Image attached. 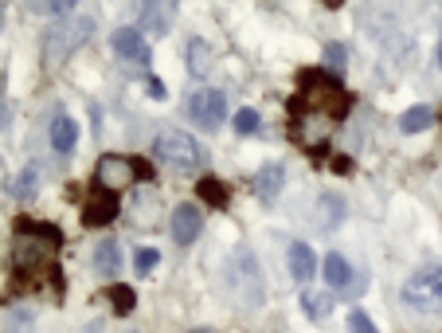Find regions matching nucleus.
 <instances>
[{"label": "nucleus", "instance_id": "obj_15", "mask_svg": "<svg viewBox=\"0 0 442 333\" xmlns=\"http://www.w3.org/2000/svg\"><path fill=\"white\" fill-rule=\"evenodd\" d=\"M349 279H352V271H349V263H345V255H340V251H329V255H325V282H329L333 291H340V286H349Z\"/></svg>", "mask_w": 442, "mask_h": 333}, {"label": "nucleus", "instance_id": "obj_2", "mask_svg": "<svg viewBox=\"0 0 442 333\" xmlns=\"http://www.w3.org/2000/svg\"><path fill=\"white\" fill-rule=\"evenodd\" d=\"M59 243H63V235L55 228L20 216L16 235H12V255H8L12 282H16L12 291L40 286L43 279H52L55 291H59Z\"/></svg>", "mask_w": 442, "mask_h": 333}, {"label": "nucleus", "instance_id": "obj_19", "mask_svg": "<svg viewBox=\"0 0 442 333\" xmlns=\"http://www.w3.org/2000/svg\"><path fill=\"white\" fill-rule=\"evenodd\" d=\"M431 122H434V110H431V106H411V110L400 118V129H403V134H423Z\"/></svg>", "mask_w": 442, "mask_h": 333}, {"label": "nucleus", "instance_id": "obj_25", "mask_svg": "<svg viewBox=\"0 0 442 333\" xmlns=\"http://www.w3.org/2000/svg\"><path fill=\"white\" fill-rule=\"evenodd\" d=\"M349 333H380L364 310H349Z\"/></svg>", "mask_w": 442, "mask_h": 333}, {"label": "nucleus", "instance_id": "obj_26", "mask_svg": "<svg viewBox=\"0 0 442 333\" xmlns=\"http://www.w3.org/2000/svg\"><path fill=\"white\" fill-rule=\"evenodd\" d=\"M235 129H239V134H255V129H258V114L251 110V106H247V110H239L235 114Z\"/></svg>", "mask_w": 442, "mask_h": 333}, {"label": "nucleus", "instance_id": "obj_29", "mask_svg": "<svg viewBox=\"0 0 442 333\" xmlns=\"http://www.w3.org/2000/svg\"><path fill=\"white\" fill-rule=\"evenodd\" d=\"M188 333H215V329H188Z\"/></svg>", "mask_w": 442, "mask_h": 333}, {"label": "nucleus", "instance_id": "obj_9", "mask_svg": "<svg viewBox=\"0 0 442 333\" xmlns=\"http://www.w3.org/2000/svg\"><path fill=\"white\" fill-rule=\"evenodd\" d=\"M114 216H118V197L94 185L90 200H86V208H83V223H86V228H102V223L114 220Z\"/></svg>", "mask_w": 442, "mask_h": 333}, {"label": "nucleus", "instance_id": "obj_11", "mask_svg": "<svg viewBox=\"0 0 442 333\" xmlns=\"http://www.w3.org/2000/svg\"><path fill=\"white\" fill-rule=\"evenodd\" d=\"M114 52L126 63H149V43H145L141 28H118L114 32Z\"/></svg>", "mask_w": 442, "mask_h": 333}, {"label": "nucleus", "instance_id": "obj_20", "mask_svg": "<svg viewBox=\"0 0 442 333\" xmlns=\"http://www.w3.org/2000/svg\"><path fill=\"white\" fill-rule=\"evenodd\" d=\"M301 310H306L309 317H329L333 294H325V291H306V294H301Z\"/></svg>", "mask_w": 442, "mask_h": 333}, {"label": "nucleus", "instance_id": "obj_17", "mask_svg": "<svg viewBox=\"0 0 442 333\" xmlns=\"http://www.w3.org/2000/svg\"><path fill=\"white\" fill-rule=\"evenodd\" d=\"M94 267L106 274V279H114L118 274V267H121V251H118V243L114 240H106V243H98V255H94Z\"/></svg>", "mask_w": 442, "mask_h": 333}, {"label": "nucleus", "instance_id": "obj_7", "mask_svg": "<svg viewBox=\"0 0 442 333\" xmlns=\"http://www.w3.org/2000/svg\"><path fill=\"white\" fill-rule=\"evenodd\" d=\"M137 173H145V169H137L129 157H118V153H106V157H98V165H94V185L98 188H106V192H114L118 197L121 188H129L133 185V177Z\"/></svg>", "mask_w": 442, "mask_h": 333}, {"label": "nucleus", "instance_id": "obj_23", "mask_svg": "<svg viewBox=\"0 0 442 333\" xmlns=\"http://www.w3.org/2000/svg\"><path fill=\"white\" fill-rule=\"evenodd\" d=\"M106 298L114 302V314H129V310H133V291H129V286H110Z\"/></svg>", "mask_w": 442, "mask_h": 333}, {"label": "nucleus", "instance_id": "obj_8", "mask_svg": "<svg viewBox=\"0 0 442 333\" xmlns=\"http://www.w3.org/2000/svg\"><path fill=\"white\" fill-rule=\"evenodd\" d=\"M223 114H227V94L215 90V86H204L188 98V118L200 129H215L223 122Z\"/></svg>", "mask_w": 442, "mask_h": 333}, {"label": "nucleus", "instance_id": "obj_27", "mask_svg": "<svg viewBox=\"0 0 442 333\" xmlns=\"http://www.w3.org/2000/svg\"><path fill=\"white\" fill-rule=\"evenodd\" d=\"M325 59H329L333 67H340V59H345V47H337V43H333L329 52H325Z\"/></svg>", "mask_w": 442, "mask_h": 333}, {"label": "nucleus", "instance_id": "obj_12", "mask_svg": "<svg viewBox=\"0 0 442 333\" xmlns=\"http://www.w3.org/2000/svg\"><path fill=\"white\" fill-rule=\"evenodd\" d=\"M52 146H55V153H63V157L75 153V146H78V122L71 118V114H55V122H52Z\"/></svg>", "mask_w": 442, "mask_h": 333}, {"label": "nucleus", "instance_id": "obj_1", "mask_svg": "<svg viewBox=\"0 0 442 333\" xmlns=\"http://www.w3.org/2000/svg\"><path fill=\"white\" fill-rule=\"evenodd\" d=\"M352 110V94L325 71H301L298 94L289 98V129L294 141L306 149L325 146V137L337 129V122Z\"/></svg>", "mask_w": 442, "mask_h": 333}, {"label": "nucleus", "instance_id": "obj_18", "mask_svg": "<svg viewBox=\"0 0 442 333\" xmlns=\"http://www.w3.org/2000/svg\"><path fill=\"white\" fill-rule=\"evenodd\" d=\"M188 71H192V75H208V71H212V47H208L204 40L188 43Z\"/></svg>", "mask_w": 442, "mask_h": 333}, {"label": "nucleus", "instance_id": "obj_10", "mask_svg": "<svg viewBox=\"0 0 442 333\" xmlns=\"http://www.w3.org/2000/svg\"><path fill=\"white\" fill-rule=\"evenodd\" d=\"M200 231H204V212L196 204H180L177 212H172V240H177L180 247H188Z\"/></svg>", "mask_w": 442, "mask_h": 333}, {"label": "nucleus", "instance_id": "obj_6", "mask_svg": "<svg viewBox=\"0 0 442 333\" xmlns=\"http://www.w3.org/2000/svg\"><path fill=\"white\" fill-rule=\"evenodd\" d=\"M403 302L419 314H442V267H423L403 282Z\"/></svg>", "mask_w": 442, "mask_h": 333}, {"label": "nucleus", "instance_id": "obj_14", "mask_svg": "<svg viewBox=\"0 0 442 333\" xmlns=\"http://www.w3.org/2000/svg\"><path fill=\"white\" fill-rule=\"evenodd\" d=\"M313 271H317L313 247H309V243H294V247H289V274H294L298 282H309Z\"/></svg>", "mask_w": 442, "mask_h": 333}, {"label": "nucleus", "instance_id": "obj_28", "mask_svg": "<svg viewBox=\"0 0 442 333\" xmlns=\"http://www.w3.org/2000/svg\"><path fill=\"white\" fill-rule=\"evenodd\" d=\"M434 55H438V67H442V40H438V52H434Z\"/></svg>", "mask_w": 442, "mask_h": 333}, {"label": "nucleus", "instance_id": "obj_22", "mask_svg": "<svg viewBox=\"0 0 442 333\" xmlns=\"http://www.w3.org/2000/svg\"><path fill=\"white\" fill-rule=\"evenodd\" d=\"M200 197H204V200H208V204L223 208V204H227V188H223V185H220V180L204 177V180H200Z\"/></svg>", "mask_w": 442, "mask_h": 333}, {"label": "nucleus", "instance_id": "obj_3", "mask_svg": "<svg viewBox=\"0 0 442 333\" xmlns=\"http://www.w3.org/2000/svg\"><path fill=\"white\" fill-rule=\"evenodd\" d=\"M227 291H231V298H235L243 310L263 306V298H266L263 271H258L255 255H251L247 247H239L235 255L227 259Z\"/></svg>", "mask_w": 442, "mask_h": 333}, {"label": "nucleus", "instance_id": "obj_4", "mask_svg": "<svg viewBox=\"0 0 442 333\" xmlns=\"http://www.w3.org/2000/svg\"><path fill=\"white\" fill-rule=\"evenodd\" d=\"M153 157L165 165V169H172V173H192V169L204 165V149H200V141H196L192 134H184V129H165V134L153 141Z\"/></svg>", "mask_w": 442, "mask_h": 333}, {"label": "nucleus", "instance_id": "obj_21", "mask_svg": "<svg viewBox=\"0 0 442 333\" xmlns=\"http://www.w3.org/2000/svg\"><path fill=\"white\" fill-rule=\"evenodd\" d=\"M317 212H321V228H337L340 216H345V204L337 197H321L317 200Z\"/></svg>", "mask_w": 442, "mask_h": 333}, {"label": "nucleus", "instance_id": "obj_5", "mask_svg": "<svg viewBox=\"0 0 442 333\" xmlns=\"http://www.w3.org/2000/svg\"><path fill=\"white\" fill-rule=\"evenodd\" d=\"M90 28H94V20H86V16L52 24V28H47V35H43V59H47V63L67 59L71 52H78V47L90 40Z\"/></svg>", "mask_w": 442, "mask_h": 333}, {"label": "nucleus", "instance_id": "obj_16", "mask_svg": "<svg viewBox=\"0 0 442 333\" xmlns=\"http://www.w3.org/2000/svg\"><path fill=\"white\" fill-rule=\"evenodd\" d=\"M172 20H177V4H149V8H145V28L157 32V35L169 32Z\"/></svg>", "mask_w": 442, "mask_h": 333}, {"label": "nucleus", "instance_id": "obj_13", "mask_svg": "<svg viewBox=\"0 0 442 333\" xmlns=\"http://www.w3.org/2000/svg\"><path fill=\"white\" fill-rule=\"evenodd\" d=\"M286 188V169L282 165H263V169L255 173V192L270 204V200H278V192Z\"/></svg>", "mask_w": 442, "mask_h": 333}, {"label": "nucleus", "instance_id": "obj_24", "mask_svg": "<svg viewBox=\"0 0 442 333\" xmlns=\"http://www.w3.org/2000/svg\"><path fill=\"white\" fill-rule=\"evenodd\" d=\"M157 259H161V251H157V247H141V251L133 255V267H137V274H149V271L157 267Z\"/></svg>", "mask_w": 442, "mask_h": 333}]
</instances>
